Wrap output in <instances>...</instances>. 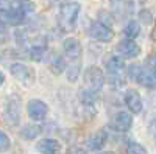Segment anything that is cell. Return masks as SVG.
Instances as JSON below:
<instances>
[{
	"mask_svg": "<svg viewBox=\"0 0 156 154\" xmlns=\"http://www.w3.org/2000/svg\"><path fill=\"white\" fill-rule=\"evenodd\" d=\"M80 14V3L78 2H64L59 8L58 25L62 31H72Z\"/></svg>",
	"mask_w": 156,
	"mask_h": 154,
	"instance_id": "cell-1",
	"label": "cell"
},
{
	"mask_svg": "<svg viewBox=\"0 0 156 154\" xmlns=\"http://www.w3.org/2000/svg\"><path fill=\"white\" fill-rule=\"evenodd\" d=\"M84 84H86V89H90L94 92H98L100 89L105 84V73L101 72L100 67L97 66H90L84 70Z\"/></svg>",
	"mask_w": 156,
	"mask_h": 154,
	"instance_id": "cell-2",
	"label": "cell"
},
{
	"mask_svg": "<svg viewBox=\"0 0 156 154\" xmlns=\"http://www.w3.org/2000/svg\"><path fill=\"white\" fill-rule=\"evenodd\" d=\"M0 9L2 11H17V12H31L34 11V5L28 0H0Z\"/></svg>",
	"mask_w": 156,
	"mask_h": 154,
	"instance_id": "cell-3",
	"label": "cell"
},
{
	"mask_svg": "<svg viewBox=\"0 0 156 154\" xmlns=\"http://www.w3.org/2000/svg\"><path fill=\"white\" fill-rule=\"evenodd\" d=\"M27 112H28V117L34 121H41L47 117L48 114V106L42 100H30L28 104H27Z\"/></svg>",
	"mask_w": 156,
	"mask_h": 154,
	"instance_id": "cell-4",
	"label": "cell"
},
{
	"mask_svg": "<svg viewBox=\"0 0 156 154\" xmlns=\"http://www.w3.org/2000/svg\"><path fill=\"white\" fill-rule=\"evenodd\" d=\"M89 36L95 41H100V42H109L112 39L114 33L106 25H103L100 22H94L89 28Z\"/></svg>",
	"mask_w": 156,
	"mask_h": 154,
	"instance_id": "cell-5",
	"label": "cell"
},
{
	"mask_svg": "<svg viewBox=\"0 0 156 154\" xmlns=\"http://www.w3.org/2000/svg\"><path fill=\"white\" fill-rule=\"evenodd\" d=\"M133 125V117L131 114L126 112V111H119L115 112V115L112 117V121H111V128L119 132H125L128 131Z\"/></svg>",
	"mask_w": 156,
	"mask_h": 154,
	"instance_id": "cell-6",
	"label": "cell"
},
{
	"mask_svg": "<svg viewBox=\"0 0 156 154\" xmlns=\"http://www.w3.org/2000/svg\"><path fill=\"white\" fill-rule=\"evenodd\" d=\"M117 53H119L120 58H126V59H131V58H136L139 53H140V47L131 41V39H123L117 44L115 47Z\"/></svg>",
	"mask_w": 156,
	"mask_h": 154,
	"instance_id": "cell-7",
	"label": "cell"
},
{
	"mask_svg": "<svg viewBox=\"0 0 156 154\" xmlns=\"http://www.w3.org/2000/svg\"><path fill=\"white\" fill-rule=\"evenodd\" d=\"M9 70H11L12 76H14L16 80H19V81H22V83H25V84H30V83L34 80V75H33L31 69H30L28 66H25V64H22V62L12 64Z\"/></svg>",
	"mask_w": 156,
	"mask_h": 154,
	"instance_id": "cell-8",
	"label": "cell"
},
{
	"mask_svg": "<svg viewBox=\"0 0 156 154\" xmlns=\"http://www.w3.org/2000/svg\"><path fill=\"white\" fill-rule=\"evenodd\" d=\"M6 117H8V121L12 123V125H17V123H19L20 103H19V97H17V95L9 97L8 104H6Z\"/></svg>",
	"mask_w": 156,
	"mask_h": 154,
	"instance_id": "cell-9",
	"label": "cell"
},
{
	"mask_svg": "<svg viewBox=\"0 0 156 154\" xmlns=\"http://www.w3.org/2000/svg\"><path fill=\"white\" fill-rule=\"evenodd\" d=\"M125 104L131 114H139L142 111V98H140L139 92L134 91V89H129L125 94Z\"/></svg>",
	"mask_w": 156,
	"mask_h": 154,
	"instance_id": "cell-10",
	"label": "cell"
},
{
	"mask_svg": "<svg viewBox=\"0 0 156 154\" xmlns=\"http://www.w3.org/2000/svg\"><path fill=\"white\" fill-rule=\"evenodd\" d=\"M64 51L70 59H78L81 56V44L76 37H67L64 41Z\"/></svg>",
	"mask_w": 156,
	"mask_h": 154,
	"instance_id": "cell-11",
	"label": "cell"
},
{
	"mask_svg": "<svg viewBox=\"0 0 156 154\" xmlns=\"http://www.w3.org/2000/svg\"><path fill=\"white\" fill-rule=\"evenodd\" d=\"M106 139H108L106 132L100 129V131L94 132L92 135L87 139V148H89V149H92V151H100L103 146H105Z\"/></svg>",
	"mask_w": 156,
	"mask_h": 154,
	"instance_id": "cell-12",
	"label": "cell"
},
{
	"mask_svg": "<svg viewBox=\"0 0 156 154\" xmlns=\"http://www.w3.org/2000/svg\"><path fill=\"white\" fill-rule=\"evenodd\" d=\"M106 70L108 73H112V75H122L123 73V69H125V62L123 59L119 56V55H112L106 59Z\"/></svg>",
	"mask_w": 156,
	"mask_h": 154,
	"instance_id": "cell-13",
	"label": "cell"
},
{
	"mask_svg": "<svg viewBox=\"0 0 156 154\" xmlns=\"http://www.w3.org/2000/svg\"><path fill=\"white\" fill-rule=\"evenodd\" d=\"M136 81L147 89H156V73L148 69H142Z\"/></svg>",
	"mask_w": 156,
	"mask_h": 154,
	"instance_id": "cell-14",
	"label": "cell"
},
{
	"mask_svg": "<svg viewBox=\"0 0 156 154\" xmlns=\"http://www.w3.org/2000/svg\"><path fill=\"white\" fill-rule=\"evenodd\" d=\"M37 151L41 154H56L59 151V143L55 139H42L37 143Z\"/></svg>",
	"mask_w": 156,
	"mask_h": 154,
	"instance_id": "cell-15",
	"label": "cell"
},
{
	"mask_svg": "<svg viewBox=\"0 0 156 154\" xmlns=\"http://www.w3.org/2000/svg\"><path fill=\"white\" fill-rule=\"evenodd\" d=\"M41 126L39 125H25L20 131V135L25 139V140H34L39 134H41Z\"/></svg>",
	"mask_w": 156,
	"mask_h": 154,
	"instance_id": "cell-16",
	"label": "cell"
},
{
	"mask_svg": "<svg viewBox=\"0 0 156 154\" xmlns=\"http://www.w3.org/2000/svg\"><path fill=\"white\" fill-rule=\"evenodd\" d=\"M139 33H140V25L136 20H129L125 25V28H123V34L128 37V39H131V41L139 36Z\"/></svg>",
	"mask_w": 156,
	"mask_h": 154,
	"instance_id": "cell-17",
	"label": "cell"
},
{
	"mask_svg": "<svg viewBox=\"0 0 156 154\" xmlns=\"http://www.w3.org/2000/svg\"><path fill=\"white\" fill-rule=\"evenodd\" d=\"M64 69H66V61H64V58L61 55H55L53 59H51L50 62V70L51 73L55 75H61L64 72Z\"/></svg>",
	"mask_w": 156,
	"mask_h": 154,
	"instance_id": "cell-18",
	"label": "cell"
},
{
	"mask_svg": "<svg viewBox=\"0 0 156 154\" xmlns=\"http://www.w3.org/2000/svg\"><path fill=\"white\" fill-rule=\"evenodd\" d=\"M80 98L83 101V104H94V103L97 101V92L94 91H90V89H81L80 91Z\"/></svg>",
	"mask_w": 156,
	"mask_h": 154,
	"instance_id": "cell-19",
	"label": "cell"
},
{
	"mask_svg": "<svg viewBox=\"0 0 156 154\" xmlns=\"http://www.w3.org/2000/svg\"><path fill=\"white\" fill-rule=\"evenodd\" d=\"M44 55H45V45H44V44H34V45L30 48V58H31L33 61H36V62L42 61Z\"/></svg>",
	"mask_w": 156,
	"mask_h": 154,
	"instance_id": "cell-20",
	"label": "cell"
},
{
	"mask_svg": "<svg viewBox=\"0 0 156 154\" xmlns=\"http://www.w3.org/2000/svg\"><path fill=\"white\" fill-rule=\"evenodd\" d=\"M108 83L112 86V87H122L125 84V80L122 75H112V73H108Z\"/></svg>",
	"mask_w": 156,
	"mask_h": 154,
	"instance_id": "cell-21",
	"label": "cell"
},
{
	"mask_svg": "<svg viewBox=\"0 0 156 154\" xmlns=\"http://www.w3.org/2000/svg\"><path fill=\"white\" fill-rule=\"evenodd\" d=\"M128 154H148L147 152V149L142 146L140 143H136V142H131L128 145Z\"/></svg>",
	"mask_w": 156,
	"mask_h": 154,
	"instance_id": "cell-22",
	"label": "cell"
},
{
	"mask_svg": "<svg viewBox=\"0 0 156 154\" xmlns=\"http://www.w3.org/2000/svg\"><path fill=\"white\" fill-rule=\"evenodd\" d=\"M9 145H11L9 137H8L3 131H0V152L8 151V149H9Z\"/></svg>",
	"mask_w": 156,
	"mask_h": 154,
	"instance_id": "cell-23",
	"label": "cell"
},
{
	"mask_svg": "<svg viewBox=\"0 0 156 154\" xmlns=\"http://www.w3.org/2000/svg\"><path fill=\"white\" fill-rule=\"evenodd\" d=\"M98 22L103 23V25H106V27H109V25L112 23V16L109 14V12H106V11H100L98 12Z\"/></svg>",
	"mask_w": 156,
	"mask_h": 154,
	"instance_id": "cell-24",
	"label": "cell"
},
{
	"mask_svg": "<svg viewBox=\"0 0 156 154\" xmlns=\"http://www.w3.org/2000/svg\"><path fill=\"white\" fill-rule=\"evenodd\" d=\"M145 64H147V69H148V70L156 72V51H154V53H151V55L145 59Z\"/></svg>",
	"mask_w": 156,
	"mask_h": 154,
	"instance_id": "cell-25",
	"label": "cell"
},
{
	"mask_svg": "<svg viewBox=\"0 0 156 154\" xmlns=\"http://www.w3.org/2000/svg\"><path fill=\"white\" fill-rule=\"evenodd\" d=\"M140 70H142V67H139V66H129L128 67V75L131 76L133 80H137V76H139V73H140Z\"/></svg>",
	"mask_w": 156,
	"mask_h": 154,
	"instance_id": "cell-26",
	"label": "cell"
},
{
	"mask_svg": "<svg viewBox=\"0 0 156 154\" xmlns=\"http://www.w3.org/2000/svg\"><path fill=\"white\" fill-rule=\"evenodd\" d=\"M78 72H80V67H78V66H75V69H73V70L70 69V70H69V73H67V75H69V76H67V80H69V81H72V83H75V81H76V78H78Z\"/></svg>",
	"mask_w": 156,
	"mask_h": 154,
	"instance_id": "cell-27",
	"label": "cell"
},
{
	"mask_svg": "<svg viewBox=\"0 0 156 154\" xmlns=\"http://www.w3.org/2000/svg\"><path fill=\"white\" fill-rule=\"evenodd\" d=\"M67 154H87V151L81 146H70L67 149Z\"/></svg>",
	"mask_w": 156,
	"mask_h": 154,
	"instance_id": "cell-28",
	"label": "cell"
},
{
	"mask_svg": "<svg viewBox=\"0 0 156 154\" xmlns=\"http://www.w3.org/2000/svg\"><path fill=\"white\" fill-rule=\"evenodd\" d=\"M140 17L144 19V20H147V22H150V19H151V17H150V12H148V11H142V12H140Z\"/></svg>",
	"mask_w": 156,
	"mask_h": 154,
	"instance_id": "cell-29",
	"label": "cell"
},
{
	"mask_svg": "<svg viewBox=\"0 0 156 154\" xmlns=\"http://www.w3.org/2000/svg\"><path fill=\"white\" fill-rule=\"evenodd\" d=\"M150 129H151V134H153V135H154V139H156V120H153V121H151Z\"/></svg>",
	"mask_w": 156,
	"mask_h": 154,
	"instance_id": "cell-30",
	"label": "cell"
},
{
	"mask_svg": "<svg viewBox=\"0 0 156 154\" xmlns=\"http://www.w3.org/2000/svg\"><path fill=\"white\" fill-rule=\"evenodd\" d=\"M5 33H6V25L0 22V36H5Z\"/></svg>",
	"mask_w": 156,
	"mask_h": 154,
	"instance_id": "cell-31",
	"label": "cell"
},
{
	"mask_svg": "<svg viewBox=\"0 0 156 154\" xmlns=\"http://www.w3.org/2000/svg\"><path fill=\"white\" fill-rule=\"evenodd\" d=\"M151 39L156 41V23H154V27H153V30H151Z\"/></svg>",
	"mask_w": 156,
	"mask_h": 154,
	"instance_id": "cell-32",
	"label": "cell"
},
{
	"mask_svg": "<svg viewBox=\"0 0 156 154\" xmlns=\"http://www.w3.org/2000/svg\"><path fill=\"white\" fill-rule=\"evenodd\" d=\"M3 81H5V75H3L2 72H0V86L3 84Z\"/></svg>",
	"mask_w": 156,
	"mask_h": 154,
	"instance_id": "cell-33",
	"label": "cell"
},
{
	"mask_svg": "<svg viewBox=\"0 0 156 154\" xmlns=\"http://www.w3.org/2000/svg\"><path fill=\"white\" fill-rule=\"evenodd\" d=\"M100 154H114V152H111V151H101Z\"/></svg>",
	"mask_w": 156,
	"mask_h": 154,
	"instance_id": "cell-34",
	"label": "cell"
}]
</instances>
